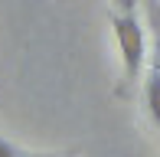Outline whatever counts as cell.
Instances as JSON below:
<instances>
[{"label": "cell", "mask_w": 160, "mask_h": 157, "mask_svg": "<svg viewBox=\"0 0 160 157\" xmlns=\"http://www.w3.org/2000/svg\"><path fill=\"white\" fill-rule=\"evenodd\" d=\"M111 26H114V43L121 53V66H124V78L137 82L144 72V59H147V33H144V20L137 10L111 13Z\"/></svg>", "instance_id": "cell-1"}, {"label": "cell", "mask_w": 160, "mask_h": 157, "mask_svg": "<svg viewBox=\"0 0 160 157\" xmlns=\"http://www.w3.org/2000/svg\"><path fill=\"white\" fill-rule=\"evenodd\" d=\"M144 105H147L150 121L160 128V69H150L144 78Z\"/></svg>", "instance_id": "cell-2"}, {"label": "cell", "mask_w": 160, "mask_h": 157, "mask_svg": "<svg viewBox=\"0 0 160 157\" xmlns=\"http://www.w3.org/2000/svg\"><path fill=\"white\" fill-rule=\"evenodd\" d=\"M141 3H144V23L154 43V69H160V3L157 0H141Z\"/></svg>", "instance_id": "cell-3"}, {"label": "cell", "mask_w": 160, "mask_h": 157, "mask_svg": "<svg viewBox=\"0 0 160 157\" xmlns=\"http://www.w3.org/2000/svg\"><path fill=\"white\" fill-rule=\"evenodd\" d=\"M137 3H141V0H114V10L131 13V10H137Z\"/></svg>", "instance_id": "cell-4"}, {"label": "cell", "mask_w": 160, "mask_h": 157, "mask_svg": "<svg viewBox=\"0 0 160 157\" xmlns=\"http://www.w3.org/2000/svg\"><path fill=\"white\" fill-rule=\"evenodd\" d=\"M0 157H20V151L10 144V141H3V138H0Z\"/></svg>", "instance_id": "cell-5"}, {"label": "cell", "mask_w": 160, "mask_h": 157, "mask_svg": "<svg viewBox=\"0 0 160 157\" xmlns=\"http://www.w3.org/2000/svg\"><path fill=\"white\" fill-rule=\"evenodd\" d=\"M30 157H49V154H30Z\"/></svg>", "instance_id": "cell-6"}]
</instances>
